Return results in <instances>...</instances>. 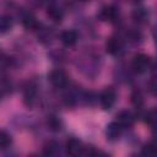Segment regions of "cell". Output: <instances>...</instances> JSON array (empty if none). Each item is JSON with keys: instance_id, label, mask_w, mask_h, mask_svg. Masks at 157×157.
I'll list each match as a JSON object with an SVG mask.
<instances>
[{"instance_id": "cell-12", "label": "cell", "mask_w": 157, "mask_h": 157, "mask_svg": "<svg viewBox=\"0 0 157 157\" xmlns=\"http://www.w3.org/2000/svg\"><path fill=\"white\" fill-rule=\"evenodd\" d=\"M11 144V136L5 131H0V148H5Z\"/></svg>"}, {"instance_id": "cell-10", "label": "cell", "mask_w": 157, "mask_h": 157, "mask_svg": "<svg viewBox=\"0 0 157 157\" xmlns=\"http://www.w3.org/2000/svg\"><path fill=\"white\" fill-rule=\"evenodd\" d=\"M12 27V21L9 16H1L0 17V32H7Z\"/></svg>"}, {"instance_id": "cell-20", "label": "cell", "mask_w": 157, "mask_h": 157, "mask_svg": "<svg viewBox=\"0 0 157 157\" xmlns=\"http://www.w3.org/2000/svg\"><path fill=\"white\" fill-rule=\"evenodd\" d=\"M82 1H87V0H82Z\"/></svg>"}, {"instance_id": "cell-7", "label": "cell", "mask_w": 157, "mask_h": 157, "mask_svg": "<svg viewBox=\"0 0 157 157\" xmlns=\"http://www.w3.org/2000/svg\"><path fill=\"white\" fill-rule=\"evenodd\" d=\"M120 49H121V42H120V39H118L115 37H112V38H109L107 40V43H105V50H107V53H109L112 55H115V54H118L120 52Z\"/></svg>"}, {"instance_id": "cell-5", "label": "cell", "mask_w": 157, "mask_h": 157, "mask_svg": "<svg viewBox=\"0 0 157 157\" xmlns=\"http://www.w3.org/2000/svg\"><path fill=\"white\" fill-rule=\"evenodd\" d=\"M135 120V117L131 112L129 110H123L120 112L118 115H117V121L120 124L121 128H128V126H131L132 123Z\"/></svg>"}, {"instance_id": "cell-2", "label": "cell", "mask_w": 157, "mask_h": 157, "mask_svg": "<svg viewBox=\"0 0 157 157\" xmlns=\"http://www.w3.org/2000/svg\"><path fill=\"white\" fill-rule=\"evenodd\" d=\"M48 77L50 83L58 88H61L67 83V76L63 70H53Z\"/></svg>"}, {"instance_id": "cell-18", "label": "cell", "mask_w": 157, "mask_h": 157, "mask_svg": "<svg viewBox=\"0 0 157 157\" xmlns=\"http://www.w3.org/2000/svg\"><path fill=\"white\" fill-rule=\"evenodd\" d=\"M146 121L150 124V125H152L153 124V121H155V112H150L147 115H146Z\"/></svg>"}, {"instance_id": "cell-15", "label": "cell", "mask_w": 157, "mask_h": 157, "mask_svg": "<svg viewBox=\"0 0 157 157\" xmlns=\"http://www.w3.org/2000/svg\"><path fill=\"white\" fill-rule=\"evenodd\" d=\"M49 126L52 130H60V121L55 117H52L49 119Z\"/></svg>"}, {"instance_id": "cell-13", "label": "cell", "mask_w": 157, "mask_h": 157, "mask_svg": "<svg viewBox=\"0 0 157 157\" xmlns=\"http://www.w3.org/2000/svg\"><path fill=\"white\" fill-rule=\"evenodd\" d=\"M23 25H25V27H27V28H36V26H37V21H36V18L33 17V16H26L25 18H23Z\"/></svg>"}, {"instance_id": "cell-16", "label": "cell", "mask_w": 157, "mask_h": 157, "mask_svg": "<svg viewBox=\"0 0 157 157\" xmlns=\"http://www.w3.org/2000/svg\"><path fill=\"white\" fill-rule=\"evenodd\" d=\"M132 103L137 107H140L142 104V98H141V94L140 93H134L132 94Z\"/></svg>"}, {"instance_id": "cell-14", "label": "cell", "mask_w": 157, "mask_h": 157, "mask_svg": "<svg viewBox=\"0 0 157 157\" xmlns=\"http://www.w3.org/2000/svg\"><path fill=\"white\" fill-rule=\"evenodd\" d=\"M56 151H58V145L55 142H49L44 147V153L45 155H54Z\"/></svg>"}, {"instance_id": "cell-19", "label": "cell", "mask_w": 157, "mask_h": 157, "mask_svg": "<svg viewBox=\"0 0 157 157\" xmlns=\"http://www.w3.org/2000/svg\"><path fill=\"white\" fill-rule=\"evenodd\" d=\"M132 1H141V0H132Z\"/></svg>"}, {"instance_id": "cell-4", "label": "cell", "mask_w": 157, "mask_h": 157, "mask_svg": "<svg viewBox=\"0 0 157 157\" xmlns=\"http://www.w3.org/2000/svg\"><path fill=\"white\" fill-rule=\"evenodd\" d=\"M65 150H66V153L70 155V156H77V155H80L81 151H82L80 140H77V139H75V137L69 139V140L66 141Z\"/></svg>"}, {"instance_id": "cell-9", "label": "cell", "mask_w": 157, "mask_h": 157, "mask_svg": "<svg viewBox=\"0 0 157 157\" xmlns=\"http://www.w3.org/2000/svg\"><path fill=\"white\" fill-rule=\"evenodd\" d=\"M117 15H118V10H117V7H114V6H108V7H105V9L102 10V12H101L99 16H101L103 20L113 21V20L117 17Z\"/></svg>"}, {"instance_id": "cell-6", "label": "cell", "mask_w": 157, "mask_h": 157, "mask_svg": "<svg viewBox=\"0 0 157 157\" xmlns=\"http://www.w3.org/2000/svg\"><path fill=\"white\" fill-rule=\"evenodd\" d=\"M121 126L120 124L115 120V121H112L110 124H108L107 129H105V135L109 140H115L117 137H119L120 132H121Z\"/></svg>"}, {"instance_id": "cell-17", "label": "cell", "mask_w": 157, "mask_h": 157, "mask_svg": "<svg viewBox=\"0 0 157 157\" xmlns=\"http://www.w3.org/2000/svg\"><path fill=\"white\" fill-rule=\"evenodd\" d=\"M135 17L139 18V21H142V20L146 18V12H145L142 9H141V10H137V11L135 12Z\"/></svg>"}, {"instance_id": "cell-1", "label": "cell", "mask_w": 157, "mask_h": 157, "mask_svg": "<svg viewBox=\"0 0 157 157\" xmlns=\"http://www.w3.org/2000/svg\"><path fill=\"white\" fill-rule=\"evenodd\" d=\"M151 65V58L146 54H137L134 56V60H132V67L135 71L137 72H145Z\"/></svg>"}, {"instance_id": "cell-3", "label": "cell", "mask_w": 157, "mask_h": 157, "mask_svg": "<svg viewBox=\"0 0 157 157\" xmlns=\"http://www.w3.org/2000/svg\"><path fill=\"white\" fill-rule=\"evenodd\" d=\"M115 92L114 90L112 88H105L102 93H101V97H99V102H101V105L103 107V109H110L113 107V104L115 103Z\"/></svg>"}, {"instance_id": "cell-11", "label": "cell", "mask_w": 157, "mask_h": 157, "mask_svg": "<svg viewBox=\"0 0 157 157\" xmlns=\"http://www.w3.org/2000/svg\"><path fill=\"white\" fill-rule=\"evenodd\" d=\"M48 15H49V17L53 20V21H55V22H59L61 18H63V12L60 11V9H58V7H49V10H48Z\"/></svg>"}, {"instance_id": "cell-8", "label": "cell", "mask_w": 157, "mask_h": 157, "mask_svg": "<svg viewBox=\"0 0 157 157\" xmlns=\"http://www.w3.org/2000/svg\"><path fill=\"white\" fill-rule=\"evenodd\" d=\"M60 39H61V42H63L66 47H71V45H74V44L77 42V34H76V32L72 31V29H66V31H64V32L61 33Z\"/></svg>"}]
</instances>
